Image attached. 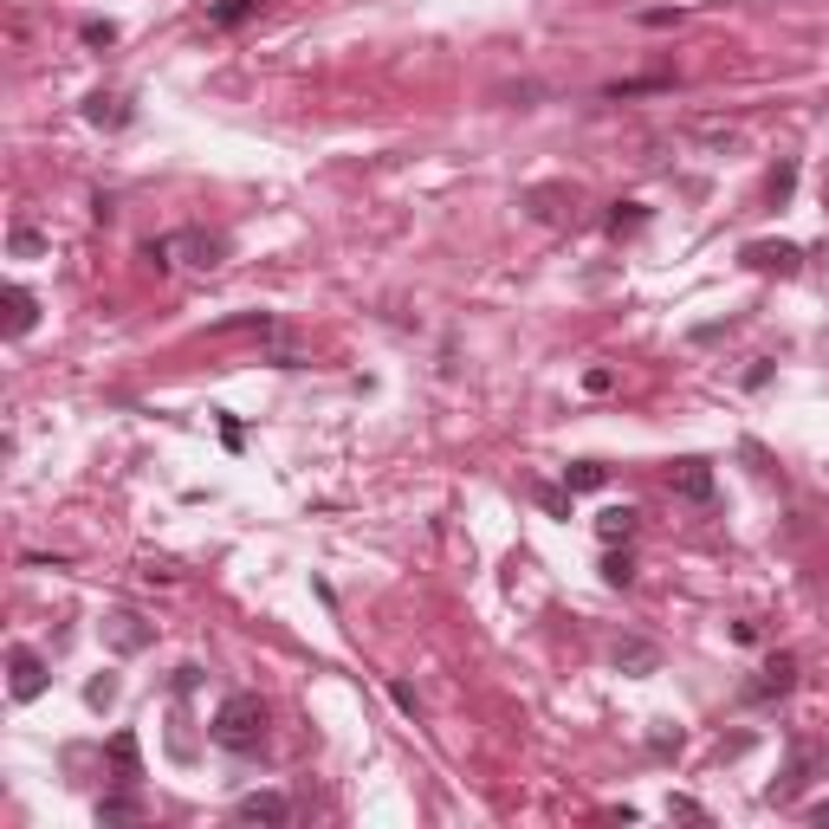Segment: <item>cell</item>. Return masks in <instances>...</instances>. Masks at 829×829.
<instances>
[{"label":"cell","instance_id":"603a6c76","mask_svg":"<svg viewBox=\"0 0 829 829\" xmlns=\"http://www.w3.org/2000/svg\"><path fill=\"white\" fill-rule=\"evenodd\" d=\"M603 583H616V590H629V583H636V565H629V551H609V558H603Z\"/></svg>","mask_w":829,"mask_h":829},{"label":"cell","instance_id":"9c48e42d","mask_svg":"<svg viewBox=\"0 0 829 829\" xmlns=\"http://www.w3.org/2000/svg\"><path fill=\"white\" fill-rule=\"evenodd\" d=\"M609 661L622 668V675H655L661 668V655H655V641H641V636H622L616 648H609Z\"/></svg>","mask_w":829,"mask_h":829},{"label":"cell","instance_id":"f546056e","mask_svg":"<svg viewBox=\"0 0 829 829\" xmlns=\"http://www.w3.org/2000/svg\"><path fill=\"white\" fill-rule=\"evenodd\" d=\"M389 700H396V707H402V713H421V700H414V687H402V680H396V687H389Z\"/></svg>","mask_w":829,"mask_h":829},{"label":"cell","instance_id":"d6986e66","mask_svg":"<svg viewBox=\"0 0 829 829\" xmlns=\"http://www.w3.org/2000/svg\"><path fill=\"white\" fill-rule=\"evenodd\" d=\"M765 194H771V208H785V201L797 194V162H791V156H785V162L771 169V182H765Z\"/></svg>","mask_w":829,"mask_h":829},{"label":"cell","instance_id":"7c38bea8","mask_svg":"<svg viewBox=\"0 0 829 829\" xmlns=\"http://www.w3.org/2000/svg\"><path fill=\"white\" fill-rule=\"evenodd\" d=\"M104 636H111V648L137 655V648H150V641H156V629H150V622H137V616H111V622H104Z\"/></svg>","mask_w":829,"mask_h":829},{"label":"cell","instance_id":"cb8c5ba5","mask_svg":"<svg viewBox=\"0 0 829 829\" xmlns=\"http://www.w3.org/2000/svg\"><path fill=\"white\" fill-rule=\"evenodd\" d=\"M641 91H668V78H629V84H609V98H641Z\"/></svg>","mask_w":829,"mask_h":829},{"label":"cell","instance_id":"7402d4cb","mask_svg":"<svg viewBox=\"0 0 829 829\" xmlns=\"http://www.w3.org/2000/svg\"><path fill=\"white\" fill-rule=\"evenodd\" d=\"M636 227H648V208H641V201H622V208L609 214V233H616V240H622V233H636Z\"/></svg>","mask_w":829,"mask_h":829},{"label":"cell","instance_id":"3957f363","mask_svg":"<svg viewBox=\"0 0 829 829\" xmlns=\"http://www.w3.org/2000/svg\"><path fill=\"white\" fill-rule=\"evenodd\" d=\"M169 253L182 266H201V272H214L227 260V233H208V227H182V233H169Z\"/></svg>","mask_w":829,"mask_h":829},{"label":"cell","instance_id":"ac0fdd59","mask_svg":"<svg viewBox=\"0 0 829 829\" xmlns=\"http://www.w3.org/2000/svg\"><path fill=\"white\" fill-rule=\"evenodd\" d=\"M7 253H13V260H39V253H46V233L20 221L13 233H7Z\"/></svg>","mask_w":829,"mask_h":829},{"label":"cell","instance_id":"8fae6325","mask_svg":"<svg viewBox=\"0 0 829 829\" xmlns=\"http://www.w3.org/2000/svg\"><path fill=\"white\" fill-rule=\"evenodd\" d=\"M810 765H817V752H810V746H791V765H785V778L771 785V803H791V797L810 785Z\"/></svg>","mask_w":829,"mask_h":829},{"label":"cell","instance_id":"5b68a950","mask_svg":"<svg viewBox=\"0 0 829 829\" xmlns=\"http://www.w3.org/2000/svg\"><path fill=\"white\" fill-rule=\"evenodd\" d=\"M797 687V655H771L765 668H758V680H746V700L752 707H771V700H785Z\"/></svg>","mask_w":829,"mask_h":829},{"label":"cell","instance_id":"e0dca14e","mask_svg":"<svg viewBox=\"0 0 829 829\" xmlns=\"http://www.w3.org/2000/svg\"><path fill=\"white\" fill-rule=\"evenodd\" d=\"M526 208H531V221H558L570 208V194L565 189H526Z\"/></svg>","mask_w":829,"mask_h":829},{"label":"cell","instance_id":"7a4b0ae2","mask_svg":"<svg viewBox=\"0 0 829 829\" xmlns=\"http://www.w3.org/2000/svg\"><path fill=\"white\" fill-rule=\"evenodd\" d=\"M46 680H52V668H46V655H39V648H27V641H20V648H7V693H13V700H39V693H46Z\"/></svg>","mask_w":829,"mask_h":829},{"label":"cell","instance_id":"2e32d148","mask_svg":"<svg viewBox=\"0 0 829 829\" xmlns=\"http://www.w3.org/2000/svg\"><path fill=\"white\" fill-rule=\"evenodd\" d=\"M111 765H117V778L130 785V778H143V758H137V732H117L111 739Z\"/></svg>","mask_w":829,"mask_h":829},{"label":"cell","instance_id":"83f0119b","mask_svg":"<svg viewBox=\"0 0 829 829\" xmlns=\"http://www.w3.org/2000/svg\"><path fill=\"white\" fill-rule=\"evenodd\" d=\"M111 39H117L111 20H84V46H111Z\"/></svg>","mask_w":829,"mask_h":829},{"label":"cell","instance_id":"277c9868","mask_svg":"<svg viewBox=\"0 0 829 829\" xmlns=\"http://www.w3.org/2000/svg\"><path fill=\"white\" fill-rule=\"evenodd\" d=\"M668 492L687 499V506H707V499H713V460H700V453L675 460V467H668Z\"/></svg>","mask_w":829,"mask_h":829},{"label":"cell","instance_id":"8992f818","mask_svg":"<svg viewBox=\"0 0 829 829\" xmlns=\"http://www.w3.org/2000/svg\"><path fill=\"white\" fill-rule=\"evenodd\" d=\"M233 823L286 829V823H292V797H286V791H247L240 803H233Z\"/></svg>","mask_w":829,"mask_h":829},{"label":"cell","instance_id":"4316f807","mask_svg":"<svg viewBox=\"0 0 829 829\" xmlns=\"http://www.w3.org/2000/svg\"><path fill=\"white\" fill-rule=\"evenodd\" d=\"M84 700H91V707H111V700H117V680H111V675L91 680V687H84Z\"/></svg>","mask_w":829,"mask_h":829},{"label":"cell","instance_id":"6da1fadb","mask_svg":"<svg viewBox=\"0 0 829 829\" xmlns=\"http://www.w3.org/2000/svg\"><path fill=\"white\" fill-rule=\"evenodd\" d=\"M208 739L221 746V752H260L266 746V700L260 693H227L221 707H214V719H208Z\"/></svg>","mask_w":829,"mask_h":829},{"label":"cell","instance_id":"f1b7e54d","mask_svg":"<svg viewBox=\"0 0 829 829\" xmlns=\"http://www.w3.org/2000/svg\"><path fill=\"white\" fill-rule=\"evenodd\" d=\"M194 687H201V661H182L176 668V693H194Z\"/></svg>","mask_w":829,"mask_h":829},{"label":"cell","instance_id":"4fadbf2b","mask_svg":"<svg viewBox=\"0 0 829 829\" xmlns=\"http://www.w3.org/2000/svg\"><path fill=\"white\" fill-rule=\"evenodd\" d=\"M98 823H104V829H111V823H143V797H137V791L98 797Z\"/></svg>","mask_w":829,"mask_h":829},{"label":"cell","instance_id":"4dcf8cb0","mask_svg":"<svg viewBox=\"0 0 829 829\" xmlns=\"http://www.w3.org/2000/svg\"><path fill=\"white\" fill-rule=\"evenodd\" d=\"M810 823H823V829H829V803H817V810H810Z\"/></svg>","mask_w":829,"mask_h":829},{"label":"cell","instance_id":"30bf717a","mask_svg":"<svg viewBox=\"0 0 829 829\" xmlns=\"http://www.w3.org/2000/svg\"><path fill=\"white\" fill-rule=\"evenodd\" d=\"M84 123H98V130H123V123H130V98H117V91H91V98H84Z\"/></svg>","mask_w":829,"mask_h":829},{"label":"cell","instance_id":"d4e9b609","mask_svg":"<svg viewBox=\"0 0 829 829\" xmlns=\"http://www.w3.org/2000/svg\"><path fill=\"white\" fill-rule=\"evenodd\" d=\"M680 746H687V739H680V726H675V732H668V726H655V732H648V752H661V758L680 752Z\"/></svg>","mask_w":829,"mask_h":829},{"label":"cell","instance_id":"484cf974","mask_svg":"<svg viewBox=\"0 0 829 829\" xmlns=\"http://www.w3.org/2000/svg\"><path fill=\"white\" fill-rule=\"evenodd\" d=\"M668 817H687V823H707V810L693 797H668Z\"/></svg>","mask_w":829,"mask_h":829},{"label":"cell","instance_id":"52a82bcc","mask_svg":"<svg viewBox=\"0 0 829 829\" xmlns=\"http://www.w3.org/2000/svg\"><path fill=\"white\" fill-rule=\"evenodd\" d=\"M739 260L752 266V272H778V279H791L797 266H803V247H791V240H752Z\"/></svg>","mask_w":829,"mask_h":829},{"label":"cell","instance_id":"9a60e30c","mask_svg":"<svg viewBox=\"0 0 829 829\" xmlns=\"http://www.w3.org/2000/svg\"><path fill=\"white\" fill-rule=\"evenodd\" d=\"M565 487L570 492H603L609 487V467H603V460H570V467H565Z\"/></svg>","mask_w":829,"mask_h":829},{"label":"cell","instance_id":"ffe728a7","mask_svg":"<svg viewBox=\"0 0 829 829\" xmlns=\"http://www.w3.org/2000/svg\"><path fill=\"white\" fill-rule=\"evenodd\" d=\"M260 7H266V0H221V7L208 13V20H214V27H247V20H253Z\"/></svg>","mask_w":829,"mask_h":829},{"label":"cell","instance_id":"5bb4252c","mask_svg":"<svg viewBox=\"0 0 829 829\" xmlns=\"http://www.w3.org/2000/svg\"><path fill=\"white\" fill-rule=\"evenodd\" d=\"M597 538H603V545H629V538H636V506H609V512H597Z\"/></svg>","mask_w":829,"mask_h":829},{"label":"cell","instance_id":"44dd1931","mask_svg":"<svg viewBox=\"0 0 829 829\" xmlns=\"http://www.w3.org/2000/svg\"><path fill=\"white\" fill-rule=\"evenodd\" d=\"M531 499H538L551 519H570V499H577V492H570V487H545V480H538V487H531Z\"/></svg>","mask_w":829,"mask_h":829},{"label":"cell","instance_id":"ba28073f","mask_svg":"<svg viewBox=\"0 0 829 829\" xmlns=\"http://www.w3.org/2000/svg\"><path fill=\"white\" fill-rule=\"evenodd\" d=\"M0 311H7V318H0L7 338H27V331L39 324V299L27 292V286H7V292H0Z\"/></svg>","mask_w":829,"mask_h":829}]
</instances>
